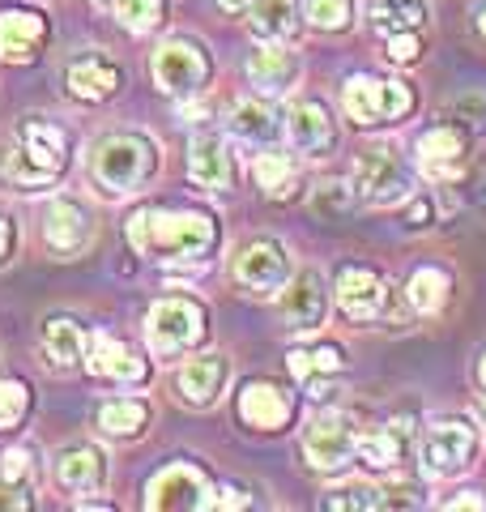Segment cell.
<instances>
[{
	"label": "cell",
	"instance_id": "cell-48",
	"mask_svg": "<svg viewBox=\"0 0 486 512\" xmlns=\"http://www.w3.org/2000/svg\"><path fill=\"white\" fill-rule=\"evenodd\" d=\"M478 22H482V35H486V5H482V13H478Z\"/></svg>",
	"mask_w": 486,
	"mask_h": 512
},
{
	"label": "cell",
	"instance_id": "cell-5",
	"mask_svg": "<svg viewBox=\"0 0 486 512\" xmlns=\"http://www.w3.org/2000/svg\"><path fill=\"white\" fill-rule=\"evenodd\" d=\"M342 103L354 124H393L414 111V90L397 77H350L342 90Z\"/></svg>",
	"mask_w": 486,
	"mask_h": 512
},
{
	"label": "cell",
	"instance_id": "cell-47",
	"mask_svg": "<svg viewBox=\"0 0 486 512\" xmlns=\"http://www.w3.org/2000/svg\"><path fill=\"white\" fill-rule=\"evenodd\" d=\"M478 380H482V389H486V359H482V367H478Z\"/></svg>",
	"mask_w": 486,
	"mask_h": 512
},
{
	"label": "cell",
	"instance_id": "cell-2",
	"mask_svg": "<svg viewBox=\"0 0 486 512\" xmlns=\"http://www.w3.org/2000/svg\"><path fill=\"white\" fill-rule=\"evenodd\" d=\"M69 163V137L52 120H26L18 128V150L9 154V175L18 184H47Z\"/></svg>",
	"mask_w": 486,
	"mask_h": 512
},
{
	"label": "cell",
	"instance_id": "cell-13",
	"mask_svg": "<svg viewBox=\"0 0 486 512\" xmlns=\"http://www.w3.org/2000/svg\"><path fill=\"white\" fill-rule=\"evenodd\" d=\"M43 39H47V22L35 9H5L0 13V60H9V64L35 60Z\"/></svg>",
	"mask_w": 486,
	"mask_h": 512
},
{
	"label": "cell",
	"instance_id": "cell-14",
	"mask_svg": "<svg viewBox=\"0 0 486 512\" xmlns=\"http://www.w3.org/2000/svg\"><path fill=\"white\" fill-rule=\"evenodd\" d=\"M337 303H342V312L350 320H376L388 303V286L380 282V274H371V269L350 265V269H342V278H337Z\"/></svg>",
	"mask_w": 486,
	"mask_h": 512
},
{
	"label": "cell",
	"instance_id": "cell-34",
	"mask_svg": "<svg viewBox=\"0 0 486 512\" xmlns=\"http://www.w3.org/2000/svg\"><path fill=\"white\" fill-rule=\"evenodd\" d=\"M290 372L299 380L312 384L316 376H329V372H342V350L337 346H312V350H295L290 355Z\"/></svg>",
	"mask_w": 486,
	"mask_h": 512
},
{
	"label": "cell",
	"instance_id": "cell-28",
	"mask_svg": "<svg viewBox=\"0 0 486 512\" xmlns=\"http://www.w3.org/2000/svg\"><path fill=\"white\" fill-rule=\"evenodd\" d=\"M359 457L371 470H393L405 457V423L393 419V423H384V431H376V436H363Z\"/></svg>",
	"mask_w": 486,
	"mask_h": 512
},
{
	"label": "cell",
	"instance_id": "cell-26",
	"mask_svg": "<svg viewBox=\"0 0 486 512\" xmlns=\"http://www.w3.org/2000/svg\"><path fill=\"white\" fill-rule=\"evenodd\" d=\"M295 22H299L295 0H252V9H248V26L261 43L290 39L295 35Z\"/></svg>",
	"mask_w": 486,
	"mask_h": 512
},
{
	"label": "cell",
	"instance_id": "cell-23",
	"mask_svg": "<svg viewBox=\"0 0 486 512\" xmlns=\"http://www.w3.org/2000/svg\"><path fill=\"white\" fill-rule=\"evenodd\" d=\"M299 77V60L278 43H265L248 56V82L265 94H282Z\"/></svg>",
	"mask_w": 486,
	"mask_h": 512
},
{
	"label": "cell",
	"instance_id": "cell-6",
	"mask_svg": "<svg viewBox=\"0 0 486 512\" xmlns=\"http://www.w3.org/2000/svg\"><path fill=\"white\" fill-rule=\"evenodd\" d=\"M359 444H363V431L346 410L316 414L303 431V457L316 470H342L350 457H359Z\"/></svg>",
	"mask_w": 486,
	"mask_h": 512
},
{
	"label": "cell",
	"instance_id": "cell-3",
	"mask_svg": "<svg viewBox=\"0 0 486 512\" xmlns=\"http://www.w3.org/2000/svg\"><path fill=\"white\" fill-rule=\"evenodd\" d=\"M154 146L145 141L141 133H116L99 141V150H94V180H99L107 192H133L137 184L150 180L154 171Z\"/></svg>",
	"mask_w": 486,
	"mask_h": 512
},
{
	"label": "cell",
	"instance_id": "cell-31",
	"mask_svg": "<svg viewBox=\"0 0 486 512\" xmlns=\"http://www.w3.org/2000/svg\"><path fill=\"white\" fill-rule=\"evenodd\" d=\"M427 18L423 0H371V26L384 30V35H397V30H418Z\"/></svg>",
	"mask_w": 486,
	"mask_h": 512
},
{
	"label": "cell",
	"instance_id": "cell-44",
	"mask_svg": "<svg viewBox=\"0 0 486 512\" xmlns=\"http://www.w3.org/2000/svg\"><path fill=\"white\" fill-rule=\"evenodd\" d=\"M448 508H486V500H482V495H478V491H465V495H461V500H452Z\"/></svg>",
	"mask_w": 486,
	"mask_h": 512
},
{
	"label": "cell",
	"instance_id": "cell-37",
	"mask_svg": "<svg viewBox=\"0 0 486 512\" xmlns=\"http://www.w3.org/2000/svg\"><path fill=\"white\" fill-rule=\"evenodd\" d=\"M116 18L128 30H154L162 22V0H116Z\"/></svg>",
	"mask_w": 486,
	"mask_h": 512
},
{
	"label": "cell",
	"instance_id": "cell-12",
	"mask_svg": "<svg viewBox=\"0 0 486 512\" xmlns=\"http://www.w3.org/2000/svg\"><path fill=\"white\" fill-rule=\"evenodd\" d=\"M43 239H47V248H52L56 256H77L81 248L90 244V214L81 210L77 201L56 197L52 205H47V214H43Z\"/></svg>",
	"mask_w": 486,
	"mask_h": 512
},
{
	"label": "cell",
	"instance_id": "cell-39",
	"mask_svg": "<svg viewBox=\"0 0 486 512\" xmlns=\"http://www.w3.org/2000/svg\"><path fill=\"white\" fill-rule=\"evenodd\" d=\"M418 52H423V43H418L414 30H397V35H388V60L393 64H414Z\"/></svg>",
	"mask_w": 486,
	"mask_h": 512
},
{
	"label": "cell",
	"instance_id": "cell-11",
	"mask_svg": "<svg viewBox=\"0 0 486 512\" xmlns=\"http://www.w3.org/2000/svg\"><path fill=\"white\" fill-rule=\"evenodd\" d=\"M235 274L239 282L256 295H278L282 286L290 282V261H286V248L273 244V239H256V244L243 248V256L235 261Z\"/></svg>",
	"mask_w": 486,
	"mask_h": 512
},
{
	"label": "cell",
	"instance_id": "cell-21",
	"mask_svg": "<svg viewBox=\"0 0 486 512\" xmlns=\"http://www.w3.org/2000/svg\"><path fill=\"white\" fill-rule=\"evenodd\" d=\"M188 175L209 192L231 188V154H226V141L218 133H205L188 146Z\"/></svg>",
	"mask_w": 486,
	"mask_h": 512
},
{
	"label": "cell",
	"instance_id": "cell-35",
	"mask_svg": "<svg viewBox=\"0 0 486 512\" xmlns=\"http://www.w3.org/2000/svg\"><path fill=\"white\" fill-rule=\"evenodd\" d=\"M354 18V0H307V22L316 30H346Z\"/></svg>",
	"mask_w": 486,
	"mask_h": 512
},
{
	"label": "cell",
	"instance_id": "cell-20",
	"mask_svg": "<svg viewBox=\"0 0 486 512\" xmlns=\"http://www.w3.org/2000/svg\"><path fill=\"white\" fill-rule=\"evenodd\" d=\"M286 133L295 141V150L307 158H320V154L333 150V120L320 103H299L286 116Z\"/></svg>",
	"mask_w": 486,
	"mask_h": 512
},
{
	"label": "cell",
	"instance_id": "cell-27",
	"mask_svg": "<svg viewBox=\"0 0 486 512\" xmlns=\"http://www.w3.org/2000/svg\"><path fill=\"white\" fill-rule=\"evenodd\" d=\"M231 133H235L239 141H252V146H261V141H273V137L282 133L278 111H273V103L243 99V103H235V111H231Z\"/></svg>",
	"mask_w": 486,
	"mask_h": 512
},
{
	"label": "cell",
	"instance_id": "cell-24",
	"mask_svg": "<svg viewBox=\"0 0 486 512\" xmlns=\"http://www.w3.org/2000/svg\"><path fill=\"white\" fill-rule=\"evenodd\" d=\"M116 86H120V69L103 56H81V60L69 64V90L77 94V99L99 103V99H111Z\"/></svg>",
	"mask_w": 486,
	"mask_h": 512
},
{
	"label": "cell",
	"instance_id": "cell-25",
	"mask_svg": "<svg viewBox=\"0 0 486 512\" xmlns=\"http://www.w3.org/2000/svg\"><path fill=\"white\" fill-rule=\"evenodd\" d=\"M43 355L52 367L69 372V367H77L81 359H86V333H81L69 316L43 320Z\"/></svg>",
	"mask_w": 486,
	"mask_h": 512
},
{
	"label": "cell",
	"instance_id": "cell-45",
	"mask_svg": "<svg viewBox=\"0 0 486 512\" xmlns=\"http://www.w3.org/2000/svg\"><path fill=\"white\" fill-rule=\"evenodd\" d=\"M431 214V205L427 201H414V210H410V227H423V218Z\"/></svg>",
	"mask_w": 486,
	"mask_h": 512
},
{
	"label": "cell",
	"instance_id": "cell-19",
	"mask_svg": "<svg viewBox=\"0 0 486 512\" xmlns=\"http://www.w3.org/2000/svg\"><path fill=\"white\" fill-rule=\"evenodd\" d=\"M226 376H231V363H226V355H201V359H188L180 367L175 389H180V397L188 406H209L222 393Z\"/></svg>",
	"mask_w": 486,
	"mask_h": 512
},
{
	"label": "cell",
	"instance_id": "cell-4",
	"mask_svg": "<svg viewBox=\"0 0 486 512\" xmlns=\"http://www.w3.org/2000/svg\"><path fill=\"white\" fill-rule=\"evenodd\" d=\"M205 338V312L201 303L192 299H158L150 312H145V342L158 359H171V355H184Z\"/></svg>",
	"mask_w": 486,
	"mask_h": 512
},
{
	"label": "cell",
	"instance_id": "cell-43",
	"mask_svg": "<svg viewBox=\"0 0 486 512\" xmlns=\"http://www.w3.org/2000/svg\"><path fill=\"white\" fill-rule=\"evenodd\" d=\"M9 248H13V222H9V218H0V261L9 256Z\"/></svg>",
	"mask_w": 486,
	"mask_h": 512
},
{
	"label": "cell",
	"instance_id": "cell-8",
	"mask_svg": "<svg viewBox=\"0 0 486 512\" xmlns=\"http://www.w3.org/2000/svg\"><path fill=\"white\" fill-rule=\"evenodd\" d=\"M214 487L197 466H167L162 474L150 478L145 487V508H180V512H201V508H214Z\"/></svg>",
	"mask_w": 486,
	"mask_h": 512
},
{
	"label": "cell",
	"instance_id": "cell-18",
	"mask_svg": "<svg viewBox=\"0 0 486 512\" xmlns=\"http://www.w3.org/2000/svg\"><path fill=\"white\" fill-rule=\"evenodd\" d=\"M418 163L431 180H457L465 167V137L457 128H431V133L418 137Z\"/></svg>",
	"mask_w": 486,
	"mask_h": 512
},
{
	"label": "cell",
	"instance_id": "cell-32",
	"mask_svg": "<svg viewBox=\"0 0 486 512\" xmlns=\"http://www.w3.org/2000/svg\"><path fill=\"white\" fill-rule=\"evenodd\" d=\"M448 291H452V278L444 269H418L405 286V295H410V308L423 312V316H435L448 303Z\"/></svg>",
	"mask_w": 486,
	"mask_h": 512
},
{
	"label": "cell",
	"instance_id": "cell-36",
	"mask_svg": "<svg viewBox=\"0 0 486 512\" xmlns=\"http://www.w3.org/2000/svg\"><path fill=\"white\" fill-rule=\"evenodd\" d=\"M30 410V389L22 380H0V431L18 427Z\"/></svg>",
	"mask_w": 486,
	"mask_h": 512
},
{
	"label": "cell",
	"instance_id": "cell-33",
	"mask_svg": "<svg viewBox=\"0 0 486 512\" xmlns=\"http://www.w3.org/2000/svg\"><path fill=\"white\" fill-rule=\"evenodd\" d=\"M388 500L371 487V483H337L333 491H324V500L320 508H329V512H371V508H384Z\"/></svg>",
	"mask_w": 486,
	"mask_h": 512
},
{
	"label": "cell",
	"instance_id": "cell-30",
	"mask_svg": "<svg viewBox=\"0 0 486 512\" xmlns=\"http://www.w3.org/2000/svg\"><path fill=\"white\" fill-rule=\"evenodd\" d=\"M145 419H150V410H145V402H137V397H116V402H103L99 410V431L103 436H137V431L145 427Z\"/></svg>",
	"mask_w": 486,
	"mask_h": 512
},
{
	"label": "cell",
	"instance_id": "cell-1",
	"mask_svg": "<svg viewBox=\"0 0 486 512\" xmlns=\"http://www.w3.org/2000/svg\"><path fill=\"white\" fill-rule=\"evenodd\" d=\"M128 244L141 256L197 261L214 248V218L201 210H137L128 218Z\"/></svg>",
	"mask_w": 486,
	"mask_h": 512
},
{
	"label": "cell",
	"instance_id": "cell-29",
	"mask_svg": "<svg viewBox=\"0 0 486 512\" xmlns=\"http://www.w3.org/2000/svg\"><path fill=\"white\" fill-rule=\"evenodd\" d=\"M252 175H256V184H261L265 197H273V201H286L299 184V171L286 154H261L252 163Z\"/></svg>",
	"mask_w": 486,
	"mask_h": 512
},
{
	"label": "cell",
	"instance_id": "cell-10",
	"mask_svg": "<svg viewBox=\"0 0 486 512\" xmlns=\"http://www.w3.org/2000/svg\"><path fill=\"white\" fill-rule=\"evenodd\" d=\"M418 457H423V470L431 478H452L469 466V457H474V431L457 419H444L427 427L423 436V448H418Z\"/></svg>",
	"mask_w": 486,
	"mask_h": 512
},
{
	"label": "cell",
	"instance_id": "cell-7",
	"mask_svg": "<svg viewBox=\"0 0 486 512\" xmlns=\"http://www.w3.org/2000/svg\"><path fill=\"white\" fill-rule=\"evenodd\" d=\"M354 192L367 197L371 205H393L410 197V171L401 167L393 146H371L354 163Z\"/></svg>",
	"mask_w": 486,
	"mask_h": 512
},
{
	"label": "cell",
	"instance_id": "cell-38",
	"mask_svg": "<svg viewBox=\"0 0 486 512\" xmlns=\"http://www.w3.org/2000/svg\"><path fill=\"white\" fill-rule=\"evenodd\" d=\"M350 201H354V192L346 184H320L316 188V214H346L350 210Z\"/></svg>",
	"mask_w": 486,
	"mask_h": 512
},
{
	"label": "cell",
	"instance_id": "cell-9",
	"mask_svg": "<svg viewBox=\"0 0 486 512\" xmlns=\"http://www.w3.org/2000/svg\"><path fill=\"white\" fill-rule=\"evenodd\" d=\"M154 82L167 94H197L209 82V60L201 52V43L188 39H171L154 52Z\"/></svg>",
	"mask_w": 486,
	"mask_h": 512
},
{
	"label": "cell",
	"instance_id": "cell-41",
	"mask_svg": "<svg viewBox=\"0 0 486 512\" xmlns=\"http://www.w3.org/2000/svg\"><path fill=\"white\" fill-rule=\"evenodd\" d=\"M248 504H252V500H248V495H243L239 487H226L218 500H214V508H248Z\"/></svg>",
	"mask_w": 486,
	"mask_h": 512
},
{
	"label": "cell",
	"instance_id": "cell-42",
	"mask_svg": "<svg viewBox=\"0 0 486 512\" xmlns=\"http://www.w3.org/2000/svg\"><path fill=\"white\" fill-rule=\"evenodd\" d=\"M0 508H30V495L26 491H0Z\"/></svg>",
	"mask_w": 486,
	"mask_h": 512
},
{
	"label": "cell",
	"instance_id": "cell-16",
	"mask_svg": "<svg viewBox=\"0 0 486 512\" xmlns=\"http://www.w3.org/2000/svg\"><path fill=\"white\" fill-rule=\"evenodd\" d=\"M86 367L94 376L116 380V384H141L145 380V363L124 342L107 338V333H94V338H86Z\"/></svg>",
	"mask_w": 486,
	"mask_h": 512
},
{
	"label": "cell",
	"instance_id": "cell-46",
	"mask_svg": "<svg viewBox=\"0 0 486 512\" xmlns=\"http://www.w3.org/2000/svg\"><path fill=\"white\" fill-rule=\"evenodd\" d=\"M218 9H226V13H243V9H252V0H218Z\"/></svg>",
	"mask_w": 486,
	"mask_h": 512
},
{
	"label": "cell",
	"instance_id": "cell-22",
	"mask_svg": "<svg viewBox=\"0 0 486 512\" xmlns=\"http://www.w3.org/2000/svg\"><path fill=\"white\" fill-rule=\"evenodd\" d=\"M56 474L69 491L90 495V491H99L107 483V457H103V448H94V444H77V448H69V453H60Z\"/></svg>",
	"mask_w": 486,
	"mask_h": 512
},
{
	"label": "cell",
	"instance_id": "cell-15",
	"mask_svg": "<svg viewBox=\"0 0 486 512\" xmlns=\"http://www.w3.org/2000/svg\"><path fill=\"white\" fill-rule=\"evenodd\" d=\"M239 419L256 431H282L290 423V397L273 380H252L239 393Z\"/></svg>",
	"mask_w": 486,
	"mask_h": 512
},
{
	"label": "cell",
	"instance_id": "cell-17",
	"mask_svg": "<svg viewBox=\"0 0 486 512\" xmlns=\"http://www.w3.org/2000/svg\"><path fill=\"white\" fill-rule=\"evenodd\" d=\"M324 303H329V299H324V282H320L316 269H303L295 282L282 286V316H286V325L299 329V333L320 325V320H324Z\"/></svg>",
	"mask_w": 486,
	"mask_h": 512
},
{
	"label": "cell",
	"instance_id": "cell-40",
	"mask_svg": "<svg viewBox=\"0 0 486 512\" xmlns=\"http://www.w3.org/2000/svg\"><path fill=\"white\" fill-rule=\"evenodd\" d=\"M0 461H5V466H0V478H5L9 487H18L22 478L30 474V453H26V448H9Z\"/></svg>",
	"mask_w": 486,
	"mask_h": 512
}]
</instances>
